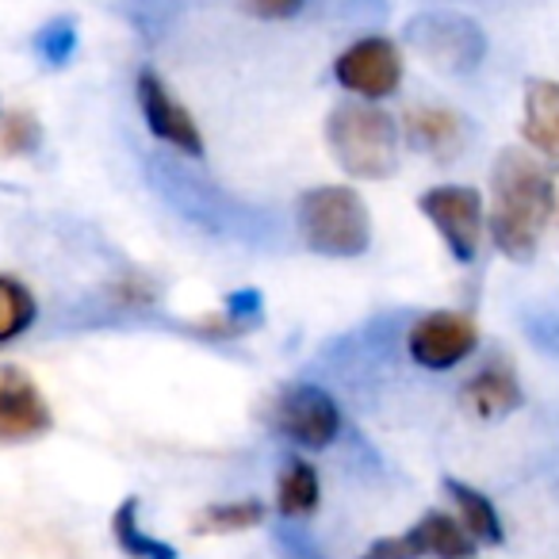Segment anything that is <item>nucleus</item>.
Wrapping results in <instances>:
<instances>
[{"instance_id":"nucleus-24","label":"nucleus","mask_w":559,"mask_h":559,"mask_svg":"<svg viewBox=\"0 0 559 559\" xmlns=\"http://www.w3.org/2000/svg\"><path fill=\"white\" fill-rule=\"evenodd\" d=\"M241 9L253 20H269V24H280V20H292L304 12L307 0H238Z\"/></svg>"},{"instance_id":"nucleus-12","label":"nucleus","mask_w":559,"mask_h":559,"mask_svg":"<svg viewBox=\"0 0 559 559\" xmlns=\"http://www.w3.org/2000/svg\"><path fill=\"white\" fill-rule=\"evenodd\" d=\"M521 139L548 162H559V81H525L521 100Z\"/></svg>"},{"instance_id":"nucleus-20","label":"nucleus","mask_w":559,"mask_h":559,"mask_svg":"<svg viewBox=\"0 0 559 559\" xmlns=\"http://www.w3.org/2000/svg\"><path fill=\"white\" fill-rule=\"evenodd\" d=\"M39 142H43V127L32 111H9V116H0V154H9V157L32 154Z\"/></svg>"},{"instance_id":"nucleus-5","label":"nucleus","mask_w":559,"mask_h":559,"mask_svg":"<svg viewBox=\"0 0 559 559\" xmlns=\"http://www.w3.org/2000/svg\"><path fill=\"white\" fill-rule=\"evenodd\" d=\"M418 211L429 218L437 238L452 253L456 264H472L479 253L483 230H487V211L483 195L467 185H437L418 195Z\"/></svg>"},{"instance_id":"nucleus-25","label":"nucleus","mask_w":559,"mask_h":559,"mask_svg":"<svg viewBox=\"0 0 559 559\" xmlns=\"http://www.w3.org/2000/svg\"><path fill=\"white\" fill-rule=\"evenodd\" d=\"M548 200H551V223L559 226V169L548 173Z\"/></svg>"},{"instance_id":"nucleus-11","label":"nucleus","mask_w":559,"mask_h":559,"mask_svg":"<svg viewBox=\"0 0 559 559\" xmlns=\"http://www.w3.org/2000/svg\"><path fill=\"white\" fill-rule=\"evenodd\" d=\"M403 139L411 142L418 154L433 157V162H452L460 150L467 146V127L456 111L449 108H411L403 119Z\"/></svg>"},{"instance_id":"nucleus-13","label":"nucleus","mask_w":559,"mask_h":559,"mask_svg":"<svg viewBox=\"0 0 559 559\" xmlns=\"http://www.w3.org/2000/svg\"><path fill=\"white\" fill-rule=\"evenodd\" d=\"M464 411H472L475 418H506V414L521 411L525 391H521L518 376L510 365H487L483 372H475L460 391Z\"/></svg>"},{"instance_id":"nucleus-16","label":"nucleus","mask_w":559,"mask_h":559,"mask_svg":"<svg viewBox=\"0 0 559 559\" xmlns=\"http://www.w3.org/2000/svg\"><path fill=\"white\" fill-rule=\"evenodd\" d=\"M414 528H418L421 544H426V559H475V548H479L467 536V528L460 525L456 513L429 510Z\"/></svg>"},{"instance_id":"nucleus-9","label":"nucleus","mask_w":559,"mask_h":559,"mask_svg":"<svg viewBox=\"0 0 559 559\" xmlns=\"http://www.w3.org/2000/svg\"><path fill=\"white\" fill-rule=\"evenodd\" d=\"M134 96H139V111L157 142H165L185 157H203V134L195 127L192 111L173 96V88L154 70H139Z\"/></svg>"},{"instance_id":"nucleus-2","label":"nucleus","mask_w":559,"mask_h":559,"mask_svg":"<svg viewBox=\"0 0 559 559\" xmlns=\"http://www.w3.org/2000/svg\"><path fill=\"white\" fill-rule=\"evenodd\" d=\"M326 146L349 177L388 180L399 173L403 131L380 104H337L326 119Z\"/></svg>"},{"instance_id":"nucleus-4","label":"nucleus","mask_w":559,"mask_h":559,"mask_svg":"<svg viewBox=\"0 0 559 559\" xmlns=\"http://www.w3.org/2000/svg\"><path fill=\"white\" fill-rule=\"evenodd\" d=\"M406 43L426 58L433 70L467 73L487 55V35L475 20L460 12H421L406 20Z\"/></svg>"},{"instance_id":"nucleus-14","label":"nucleus","mask_w":559,"mask_h":559,"mask_svg":"<svg viewBox=\"0 0 559 559\" xmlns=\"http://www.w3.org/2000/svg\"><path fill=\"white\" fill-rule=\"evenodd\" d=\"M444 495H449V502L456 506L460 525L467 528V536H472L479 548H498V544L506 540L502 513H498V506L490 502L479 487L460 483V479H444Z\"/></svg>"},{"instance_id":"nucleus-15","label":"nucleus","mask_w":559,"mask_h":559,"mask_svg":"<svg viewBox=\"0 0 559 559\" xmlns=\"http://www.w3.org/2000/svg\"><path fill=\"white\" fill-rule=\"evenodd\" d=\"M322 502V483L314 464L307 460H288V464L280 467V479H276V510L284 518H311Z\"/></svg>"},{"instance_id":"nucleus-21","label":"nucleus","mask_w":559,"mask_h":559,"mask_svg":"<svg viewBox=\"0 0 559 559\" xmlns=\"http://www.w3.org/2000/svg\"><path fill=\"white\" fill-rule=\"evenodd\" d=\"M35 50L47 66H66L78 50V24L73 20H55L35 35Z\"/></svg>"},{"instance_id":"nucleus-1","label":"nucleus","mask_w":559,"mask_h":559,"mask_svg":"<svg viewBox=\"0 0 559 559\" xmlns=\"http://www.w3.org/2000/svg\"><path fill=\"white\" fill-rule=\"evenodd\" d=\"M551 223L548 173L525 150H502L490 173L487 230L498 253L510 261H528L540 246L544 226Z\"/></svg>"},{"instance_id":"nucleus-8","label":"nucleus","mask_w":559,"mask_h":559,"mask_svg":"<svg viewBox=\"0 0 559 559\" xmlns=\"http://www.w3.org/2000/svg\"><path fill=\"white\" fill-rule=\"evenodd\" d=\"M479 345V326L467 311H429L406 334L411 360L429 372H449L464 365Z\"/></svg>"},{"instance_id":"nucleus-6","label":"nucleus","mask_w":559,"mask_h":559,"mask_svg":"<svg viewBox=\"0 0 559 559\" xmlns=\"http://www.w3.org/2000/svg\"><path fill=\"white\" fill-rule=\"evenodd\" d=\"M269 426L299 449H330L342 437V406L319 383H296L276 395Z\"/></svg>"},{"instance_id":"nucleus-17","label":"nucleus","mask_w":559,"mask_h":559,"mask_svg":"<svg viewBox=\"0 0 559 559\" xmlns=\"http://www.w3.org/2000/svg\"><path fill=\"white\" fill-rule=\"evenodd\" d=\"M111 536H116L119 551L131 559H177V548L165 540H157L154 533H146L139 521V498H123L111 513Z\"/></svg>"},{"instance_id":"nucleus-22","label":"nucleus","mask_w":559,"mask_h":559,"mask_svg":"<svg viewBox=\"0 0 559 559\" xmlns=\"http://www.w3.org/2000/svg\"><path fill=\"white\" fill-rule=\"evenodd\" d=\"M360 559H426V544H421L418 528H406V533H399V536L372 540Z\"/></svg>"},{"instance_id":"nucleus-18","label":"nucleus","mask_w":559,"mask_h":559,"mask_svg":"<svg viewBox=\"0 0 559 559\" xmlns=\"http://www.w3.org/2000/svg\"><path fill=\"white\" fill-rule=\"evenodd\" d=\"M264 502L257 498H238V502H211L200 510L195 518V533L203 536H230V533H246V528H257L264 521Z\"/></svg>"},{"instance_id":"nucleus-23","label":"nucleus","mask_w":559,"mask_h":559,"mask_svg":"<svg viewBox=\"0 0 559 559\" xmlns=\"http://www.w3.org/2000/svg\"><path fill=\"white\" fill-rule=\"evenodd\" d=\"M261 311H264V299H261V292H257V288L230 292V296H226V304H223V314L238 322L246 334L257 326V322H261Z\"/></svg>"},{"instance_id":"nucleus-3","label":"nucleus","mask_w":559,"mask_h":559,"mask_svg":"<svg viewBox=\"0 0 559 559\" xmlns=\"http://www.w3.org/2000/svg\"><path fill=\"white\" fill-rule=\"evenodd\" d=\"M296 218L307 249H314L319 257L349 261V257L368 253V246H372L368 203L349 185H322L304 192Z\"/></svg>"},{"instance_id":"nucleus-19","label":"nucleus","mask_w":559,"mask_h":559,"mask_svg":"<svg viewBox=\"0 0 559 559\" xmlns=\"http://www.w3.org/2000/svg\"><path fill=\"white\" fill-rule=\"evenodd\" d=\"M35 314H39V307H35L32 292L20 280L0 276V345H9L20 334H27L35 326Z\"/></svg>"},{"instance_id":"nucleus-7","label":"nucleus","mask_w":559,"mask_h":559,"mask_svg":"<svg viewBox=\"0 0 559 559\" xmlns=\"http://www.w3.org/2000/svg\"><path fill=\"white\" fill-rule=\"evenodd\" d=\"M334 81L357 100H388L403 85V50L383 35H365L334 58Z\"/></svg>"},{"instance_id":"nucleus-10","label":"nucleus","mask_w":559,"mask_h":559,"mask_svg":"<svg viewBox=\"0 0 559 559\" xmlns=\"http://www.w3.org/2000/svg\"><path fill=\"white\" fill-rule=\"evenodd\" d=\"M55 429V414L35 380L16 365H0V444H27Z\"/></svg>"}]
</instances>
